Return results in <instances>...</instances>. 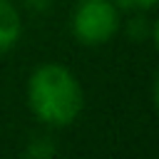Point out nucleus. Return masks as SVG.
I'll return each mask as SVG.
<instances>
[{"label":"nucleus","mask_w":159,"mask_h":159,"mask_svg":"<svg viewBox=\"0 0 159 159\" xmlns=\"http://www.w3.org/2000/svg\"><path fill=\"white\" fill-rule=\"evenodd\" d=\"M25 2H27L32 10H40V12H45V10L52 5V0H25Z\"/></svg>","instance_id":"423d86ee"},{"label":"nucleus","mask_w":159,"mask_h":159,"mask_svg":"<svg viewBox=\"0 0 159 159\" xmlns=\"http://www.w3.org/2000/svg\"><path fill=\"white\" fill-rule=\"evenodd\" d=\"M22 37V15L12 0H0V55L10 52Z\"/></svg>","instance_id":"7ed1b4c3"},{"label":"nucleus","mask_w":159,"mask_h":159,"mask_svg":"<svg viewBox=\"0 0 159 159\" xmlns=\"http://www.w3.org/2000/svg\"><path fill=\"white\" fill-rule=\"evenodd\" d=\"M112 2L127 12H149L157 7V0H112Z\"/></svg>","instance_id":"39448f33"},{"label":"nucleus","mask_w":159,"mask_h":159,"mask_svg":"<svg viewBox=\"0 0 159 159\" xmlns=\"http://www.w3.org/2000/svg\"><path fill=\"white\" fill-rule=\"evenodd\" d=\"M25 99L30 114L50 129H65L75 124L84 109L82 82L62 62L37 65L27 75Z\"/></svg>","instance_id":"f257e3e1"},{"label":"nucleus","mask_w":159,"mask_h":159,"mask_svg":"<svg viewBox=\"0 0 159 159\" xmlns=\"http://www.w3.org/2000/svg\"><path fill=\"white\" fill-rule=\"evenodd\" d=\"M25 154L32 157V159H52L57 154V144H55V139L50 134H40V137H32L30 139Z\"/></svg>","instance_id":"20e7f679"},{"label":"nucleus","mask_w":159,"mask_h":159,"mask_svg":"<svg viewBox=\"0 0 159 159\" xmlns=\"http://www.w3.org/2000/svg\"><path fill=\"white\" fill-rule=\"evenodd\" d=\"M119 27V7L112 0H77L70 17V32L75 42L84 47H102L112 42Z\"/></svg>","instance_id":"f03ea898"}]
</instances>
